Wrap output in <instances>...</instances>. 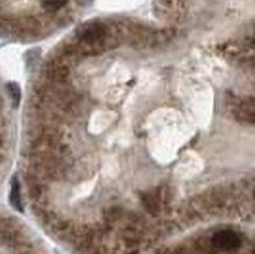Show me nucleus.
<instances>
[{
  "label": "nucleus",
  "mask_w": 255,
  "mask_h": 254,
  "mask_svg": "<svg viewBox=\"0 0 255 254\" xmlns=\"http://www.w3.org/2000/svg\"><path fill=\"white\" fill-rule=\"evenodd\" d=\"M78 4L81 5V6H86L88 4H91L92 2V0H77Z\"/></svg>",
  "instance_id": "423d86ee"
},
{
  "label": "nucleus",
  "mask_w": 255,
  "mask_h": 254,
  "mask_svg": "<svg viewBox=\"0 0 255 254\" xmlns=\"http://www.w3.org/2000/svg\"><path fill=\"white\" fill-rule=\"evenodd\" d=\"M9 203L15 210L19 212H22V201H21V194H20V184H19L17 175L12 178L11 184V192H9Z\"/></svg>",
  "instance_id": "7ed1b4c3"
},
{
  "label": "nucleus",
  "mask_w": 255,
  "mask_h": 254,
  "mask_svg": "<svg viewBox=\"0 0 255 254\" xmlns=\"http://www.w3.org/2000/svg\"><path fill=\"white\" fill-rule=\"evenodd\" d=\"M42 7L48 12H57L67 4L68 0H40Z\"/></svg>",
  "instance_id": "39448f33"
},
{
  "label": "nucleus",
  "mask_w": 255,
  "mask_h": 254,
  "mask_svg": "<svg viewBox=\"0 0 255 254\" xmlns=\"http://www.w3.org/2000/svg\"><path fill=\"white\" fill-rule=\"evenodd\" d=\"M106 34L105 26L99 21H88L81 25L77 30V37L80 40V46L84 48H93L99 42L101 44Z\"/></svg>",
  "instance_id": "f257e3e1"
},
{
  "label": "nucleus",
  "mask_w": 255,
  "mask_h": 254,
  "mask_svg": "<svg viewBox=\"0 0 255 254\" xmlns=\"http://www.w3.org/2000/svg\"><path fill=\"white\" fill-rule=\"evenodd\" d=\"M6 89H7L8 96L12 100L13 107L17 109V107L20 105V102H21L20 86H19L17 83H14V81H11V83H7V85H6Z\"/></svg>",
  "instance_id": "20e7f679"
},
{
  "label": "nucleus",
  "mask_w": 255,
  "mask_h": 254,
  "mask_svg": "<svg viewBox=\"0 0 255 254\" xmlns=\"http://www.w3.org/2000/svg\"><path fill=\"white\" fill-rule=\"evenodd\" d=\"M214 246L222 251H232L237 250L241 245L240 237L233 231H220L215 233L213 237Z\"/></svg>",
  "instance_id": "f03ea898"
}]
</instances>
